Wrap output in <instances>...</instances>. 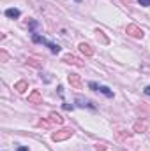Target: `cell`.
Returning a JSON list of instances; mask_svg holds the SVG:
<instances>
[{
  "label": "cell",
  "mask_w": 150,
  "mask_h": 151,
  "mask_svg": "<svg viewBox=\"0 0 150 151\" xmlns=\"http://www.w3.org/2000/svg\"><path fill=\"white\" fill-rule=\"evenodd\" d=\"M32 40H34V42H39V44H44V46H48L51 53H58V51H60V46H58V44H53V42L46 40L44 37H41V35H37V34H32Z\"/></svg>",
  "instance_id": "cell-1"
},
{
  "label": "cell",
  "mask_w": 150,
  "mask_h": 151,
  "mask_svg": "<svg viewBox=\"0 0 150 151\" xmlns=\"http://www.w3.org/2000/svg\"><path fill=\"white\" fill-rule=\"evenodd\" d=\"M73 134H74V132H73L71 128H62V130H58V132H53V134H51V139L58 142V141L71 139V137H73Z\"/></svg>",
  "instance_id": "cell-2"
},
{
  "label": "cell",
  "mask_w": 150,
  "mask_h": 151,
  "mask_svg": "<svg viewBox=\"0 0 150 151\" xmlns=\"http://www.w3.org/2000/svg\"><path fill=\"white\" fill-rule=\"evenodd\" d=\"M125 34L131 35V37H134V39H141L143 37V30H141L140 27H136V25H127Z\"/></svg>",
  "instance_id": "cell-3"
},
{
  "label": "cell",
  "mask_w": 150,
  "mask_h": 151,
  "mask_svg": "<svg viewBox=\"0 0 150 151\" xmlns=\"http://www.w3.org/2000/svg\"><path fill=\"white\" fill-rule=\"evenodd\" d=\"M28 104H42V95L39 93V90H34L28 95Z\"/></svg>",
  "instance_id": "cell-4"
},
{
  "label": "cell",
  "mask_w": 150,
  "mask_h": 151,
  "mask_svg": "<svg viewBox=\"0 0 150 151\" xmlns=\"http://www.w3.org/2000/svg\"><path fill=\"white\" fill-rule=\"evenodd\" d=\"M64 62H66V63H71V65H76V67H83V65H85L79 58H76L73 55H66V56H64Z\"/></svg>",
  "instance_id": "cell-5"
},
{
  "label": "cell",
  "mask_w": 150,
  "mask_h": 151,
  "mask_svg": "<svg viewBox=\"0 0 150 151\" xmlns=\"http://www.w3.org/2000/svg\"><path fill=\"white\" fill-rule=\"evenodd\" d=\"M69 83H71V86H74L76 90H79L81 88V79H79V76L78 74H69Z\"/></svg>",
  "instance_id": "cell-6"
},
{
  "label": "cell",
  "mask_w": 150,
  "mask_h": 151,
  "mask_svg": "<svg viewBox=\"0 0 150 151\" xmlns=\"http://www.w3.org/2000/svg\"><path fill=\"white\" fill-rule=\"evenodd\" d=\"M78 47H79V51H81L83 55H87V56H92V55H94V49H92L90 44H87V42H81Z\"/></svg>",
  "instance_id": "cell-7"
},
{
  "label": "cell",
  "mask_w": 150,
  "mask_h": 151,
  "mask_svg": "<svg viewBox=\"0 0 150 151\" xmlns=\"http://www.w3.org/2000/svg\"><path fill=\"white\" fill-rule=\"evenodd\" d=\"M14 90H16L18 93H23V91L28 90V83H27V81H20V83L14 84Z\"/></svg>",
  "instance_id": "cell-8"
},
{
  "label": "cell",
  "mask_w": 150,
  "mask_h": 151,
  "mask_svg": "<svg viewBox=\"0 0 150 151\" xmlns=\"http://www.w3.org/2000/svg\"><path fill=\"white\" fill-rule=\"evenodd\" d=\"M50 123H57V125H62L64 123V118L57 113H50Z\"/></svg>",
  "instance_id": "cell-9"
},
{
  "label": "cell",
  "mask_w": 150,
  "mask_h": 151,
  "mask_svg": "<svg viewBox=\"0 0 150 151\" xmlns=\"http://www.w3.org/2000/svg\"><path fill=\"white\" fill-rule=\"evenodd\" d=\"M20 14H21V12H20V9H16V7L5 11V16H7V18H20Z\"/></svg>",
  "instance_id": "cell-10"
},
{
  "label": "cell",
  "mask_w": 150,
  "mask_h": 151,
  "mask_svg": "<svg viewBox=\"0 0 150 151\" xmlns=\"http://www.w3.org/2000/svg\"><path fill=\"white\" fill-rule=\"evenodd\" d=\"M76 102H78V106H81V107H90V109H94V106H92L88 100L81 99V97H78V99H76Z\"/></svg>",
  "instance_id": "cell-11"
},
{
  "label": "cell",
  "mask_w": 150,
  "mask_h": 151,
  "mask_svg": "<svg viewBox=\"0 0 150 151\" xmlns=\"http://www.w3.org/2000/svg\"><path fill=\"white\" fill-rule=\"evenodd\" d=\"M99 91H101L103 95H106V97H110V99L113 97V91L110 90V88H108V86H99Z\"/></svg>",
  "instance_id": "cell-12"
},
{
  "label": "cell",
  "mask_w": 150,
  "mask_h": 151,
  "mask_svg": "<svg viewBox=\"0 0 150 151\" xmlns=\"http://www.w3.org/2000/svg\"><path fill=\"white\" fill-rule=\"evenodd\" d=\"M95 37H97V40L101 39L103 44H108V39L104 37V32H103V30H95Z\"/></svg>",
  "instance_id": "cell-13"
},
{
  "label": "cell",
  "mask_w": 150,
  "mask_h": 151,
  "mask_svg": "<svg viewBox=\"0 0 150 151\" xmlns=\"http://www.w3.org/2000/svg\"><path fill=\"white\" fill-rule=\"evenodd\" d=\"M28 65H32V67H36V69H42V63L36 60V58H28Z\"/></svg>",
  "instance_id": "cell-14"
},
{
  "label": "cell",
  "mask_w": 150,
  "mask_h": 151,
  "mask_svg": "<svg viewBox=\"0 0 150 151\" xmlns=\"http://www.w3.org/2000/svg\"><path fill=\"white\" fill-rule=\"evenodd\" d=\"M88 86H90V90H94V91H97V90H99L97 83H88Z\"/></svg>",
  "instance_id": "cell-15"
},
{
  "label": "cell",
  "mask_w": 150,
  "mask_h": 151,
  "mask_svg": "<svg viewBox=\"0 0 150 151\" xmlns=\"http://www.w3.org/2000/svg\"><path fill=\"white\" fill-rule=\"evenodd\" d=\"M138 2H140L143 7H149V5H150V0H138Z\"/></svg>",
  "instance_id": "cell-16"
},
{
  "label": "cell",
  "mask_w": 150,
  "mask_h": 151,
  "mask_svg": "<svg viewBox=\"0 0 150 151\" xmlns=\"http://www.w3.org/2000/svg\"><path fill=\"white\" fill-rule=\"evenodd\" d=\"M97 151H106V146L104 144H97Z\"/></svg>",
  "instance_id": "cell-17"
},
{
  "label": "cell",
  "mask_w": 150,
  "mask_h": 151,
  "mask_svg": "<svg viewBox=\"0 0 150 151\" xmlns=\"http://www.w3.org/2000/svg\"><path fill=\"white\" fill-rule=\"evenodd\" d=\"M0 56H2V60H4V62L7 60V53H5V51H2V53H0Z\"/></svg>",
  "instance_id": "cell-18"
},
{
  "label": "cell",
  "mask_w": 150,
  "mask_h": 151,
  "mask_svg": "<svg viewBox=\"0 0 150 151\" xmlns=\"http://www.w3.org/2000/svg\"><path fill=\"white\" fill-rule=\"evenodd\" d=\"M36 27H37V23H36V21H30V28H32V30H34V28H36Z\"/></svg>",
  "instance_id": "cell-19"
},
{
  "label": "cell",
  "mask_w": 150,
  "mask_h": 151,
  "mask_svg": "<svg viewBox=\"0 0 150 151\" xmlns=\"http://www.w3.org/2000/svg\"><path fill=\"white\" fill-rule=\"evenodd\" d=\"M64 109H67V111H71V109H73V106H69V104H64Z\"/></svg>",
  "instance_id": "cell-20"
},
{
  "label": "cell",
  "mask_w": 150,
  "mask_h": 151,
  "mask_svg": "<svg viewBox=\"0 0 150 151\" xmlns=\"http://www.w3.org/2000/svg\"><path fill=\"white\" fill-rule=\"evenodd\" d=\"M18 151H28V148H25V146H20V148H18Z\"/></svg>",
  "instance_id": "cell-21"
},
{
  "label": "cell",
  "mask_w": 150,
  "mask_h": 151,
  "mask_svg": "<svg viewBox=\"0 0 150 151\" xmlns=\"http://www.w3.org/2000/svg\"><path fill=\"white\" fill-rule=\"evenodd\" d=\"M145 93H147V95H150V86H147V88H145Z\"/></svg>",
  "instance_id": "cell-22"
},
{
  "label": "cell",
  "mask_w": 150,
  "mask_h": 151,
  "mask_svg": "<svg viewBox=\"0 0 150 151\" xmlns=\"http://www.w3.org/2000/svg\"><path fill=\"white\" fill-rule=\"evenodd\" d=\"M76 2H79V0H76Z\"/></svg>",
  "instance_id": "cell-23"
}]
</instances>
